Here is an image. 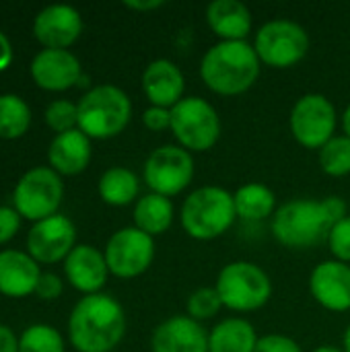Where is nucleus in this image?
I'll return each instance as SVG.
<instances>
[{
  "instance_id": "f257e3e1",
  "label": "nucleus",
  "mask_w": 350,
  "mask_h": 352,
  "mask_svg": "<svg viewBox=\"0 0 350 352\" xmlns=\"http://www.w3.org/2000/svg\"><path fill=\"white\" fill-rule=\"evenodd\" d=\"M347 214V202L340 196L324 200L297 198L276 208L270 231L274 239L291 250H309L328 239L330 229Z\"/></svg>"
},
{
  "instance_id": "f03ea898",
  "label": "nucleus",
  "mask_w": 350,
  "mask_h": 352,
  "mask_svg": "<svg viewBox=\"0 0 350 352\" xmlns=\"http://www.w3.org/2000/svg\"><path fill=\"white\" fill-rule=\"evenodd\" d=\"M124 307L105 293L85 295L68 318L70 344L78 352H111L124 340Z\"/></svg>"
},
{
  "instance_id": "7ed1b4c3",
  "label": "nucleus",
  "mask_w": 350,
  "mask_h": 352,
  "mask_svg": "<svg viewBox=\"0 0 350 352\" xmlns=\"http://www.w3.org/2000/svg\"><path fill=\"white\" fill-rule=\"evenodd\" d=\"M262 62L250 41H217L200 60V78L217 95L250 91L260 78Z\"/></svg>"
},
{
  "instance_id": "20e7f679",
  "label": "nucleus",
  "mask_w": 350,
  "mask_h": 352,
  "mask_svg": "<svg viewBox=\"0 0 350 352\" xmlns=\"http://www.w3.org/2000/svg\"><path fill=\"white\" fill-rule=\"evenodd\" d=\"M179 221L192 239L212 241L237 221L233 194L221 186H200L184 198Z\"/></svg>"
},
{
  "instance_id": "39448f33",
  "label": "nucleus",
  "mask_w": 350,
  "mask_h": 352,
  "mask_svg": "<svg viewBox=\"0 0 350 352\" xmlns=\"http://www.w3.org/2000/svg\"><path fill=\"white\" fill-rule=\"evenodd\" d=\"M130 118L132 101L116 85H97L78 101V130L89 138H113L126 130Z\"/></svg>"
},
{
  "instance_id": "423d86ee",
  "label": "nucleus",
  "mask_w": 350,
  "mask_h": 352,
  "mask_svg": "<svg viewBox=\"0 0 350 352\" xmlns=\"http://www.w3.org/2000/svg\"><path fill=\"white\" fill-rule=\"evenodd\" d=\"M215 289L223 307L237 314L258 311L272 297V280L268 272L248 260L225 264L217 276Z\"/></svg>"
},
{
  "instance_id": "0eeeda50",
  "label": "nucleus",
  "mask_w": 350,
  "mask_h": 352,
  "mask_svg": "<svg viewBox=\"0 0 350 352\" xmlns=\"http://www.w3.org/2000/svg\"><path fill=\"white\" fill-rule=\"evenodd\" d=\"M171 134L190 153H206L221 138V116L217 107L196 95L184 97L171 109Z\"/></svg>"
},
{
  "instance_id": "6e6552de",
  "label": "nucleus",
  "mask_w": 350,
  "mask_h": 352,
  "mask_svg": "<svg viewBox=\"0 0 350 352\" xmlns=\"http://www.w3.org/2000/svg\"><path fill=\"white\" fill-rule=\"evenodd\" d=\"M309 33L291 19L266 21L254 35V50L270 68H293L309 52Z\"/></svg>"
},
{
  "instance_id": "1a4fd4ad",
  "label": "nucleus",
  "mask_w": 350,
  "mask_h": 352,
  "mask_svg": "<svg viewBox=\"0 0 350 352\" xmlns=\"http://www.w3.org/2000/svg\"><path fill=\"white\" fill-rule=\"evenodd\" d=\"M336 126L338 111L334 103L322 93H305L291 107V134L301 146L309 151H320L326 142H330L336 136Z\"/></svg>"
},
{
  "instance_id": "9d476101",
  "label": "nucleus",
  "mask_w": 350,
  "mask_h": 352,
  "mask_svg": "<svg viewBox=\"0 0 350 352\" xmlns=\"http://www.w3.org/2000/svg\"><path fill=\"white\" fill-rule=\"evenodd\" d=\"M194 173V157L179 144H163L155 148L142 167V179L149 190L165 198L182 194L192 184Z\"/></svg>"
},
{
  "instance_id": "9b49d317",
  "label": "nucleus",
  "mask_w": 350,
  "mask_h": 352,
  "mask_svg": "<svg viewBox=\"0 0 350 352\" xmlns=\"http://www.w3.org/2000/svg\"><path fill=\"white\" fill-rule=\"evenodd\" d=\"M64 198V184L50 167H35L27 171L12 194L14 210L29 221H43L58 212Z\"/></svg>"
},
{
  "instance_id": "f8f14e48",
  "label": "nucleus",
  "mask_w": 350,
  "mask_h": 352,
  "mask_svg": "<svg viewBox=\"0 0 350 352\" xmlns=\"http://www.w3.org/2000/svg\"><path fill=\"white\" fill-rule=\"evenodd\" d=\"M103 256L109 274L124 280L136 278L144 274L155 260V237L136 227H124L109 237Z\"/></svg>"
},
{
  "instance_id": "ddd939ff",
  "label": "nucleus",
  "mask_w": 350,
  "mask_h": 352,
  "mask_svg": "<svg viewBox=\"0 0 350 352\" xmlns=\"http://www.w3.org/2000/svg\"><path fill=\"white\" fill-rule=\"evenodd\" d=\"M76 248V227L68 217L54 214L35 223L27 235V252L37 264L66 260Z\"/></svg>"
},
{
  "instance_id": "4468645a",
  "label": "nucleus",
  "mask_w": 350,
  "mask_h": 352,
  "mask_svg": "<svg viewBox=\"0 0 350 352\" xmlns=\"http://www.w3.org/2000/svg\"><path fill=\"white\" fill-rule=\"evenodd\" d=\"M83 31V16L74 6L52 4L39 10L33 21L35 39L45 50H66L70 47Z\"/></svg>"
},
{
  "instance_id": "2eb2a0df",
  "label": "nucleus",
  "mask_w": 350,
  "mask_h": 352,
  "mask_svg": "<svg viewBox=\"0 0 350 352\" xmlns=\"http://www.w3.org/2000/svg\"><path fill=\"white\" fill-rule=\"evenodd\" d=\"M309 293L328 311H349L350 264L338 262L334 258L320 262L309 274Z\"/></svg>"
},
{
  "instance_id": "dca6fc26",
  "label": "nucleus",
  "mask_w": 350,
  "mask_h": 352,
  "mask_svg": "<svg viewBox=\"0 0 350 352\" xmlns=\"http://www.w3.org/2000/svg\"><path fill=\"white\" fill-rule=\"evenodd\" d=\"M153 352H208V332L190 316H173L151 334Z\"/></svg>"
},
{
  "instance_id": "f3484780",
  "label": "nucleus",
  "mask_w": 350,
  "mask_h": 352,
  "mask_svg": "<svg viewBox=\"0 0 350 352\" xmlns=\"http://www.w3.org/2000/svg\"><path fill=\"white\" fill-rule=\"evenodd\" d=\"M31 76L39 89L66 91L80 82L78 58L68 50H41L31 62Z\"/></svg>"
},
{
  "instance_id": "a211bd4d",
  "label": "nucleus",
  "mask_w": 350,
  "mask_h": 352,
  "mask_svg": "<svg viewBox=\"0 0 350 352\" xmlns=\"http://www.w3.org/2000/svg\"><path fill=\"white\" fill-rule=\"evenodd\" d=\"M142 91L151 105L173 109L186 97V76L173 60L157 58L142 72Z\"/></svg>"
},
{
  "instance_id": "6ab92c4d",
  "label": "nucleus",
  "mask_w": 350,
  "mask_h": 352,
  "mask_svg": "<svg viewBox=\"0 0 350 352\" xmlns=\"http://www.w3.org/2000/svg\"><path fill=\"white\" fill-rule=\"evenodd\" d=\"M64 274L76 291L95 295L105 287L109 268L105 256L97 248L83 243L76 245L64 260Z\"/></svg>"
},
{
  "instance_id": "aec40b11",
  "label": "nucleus",
  "mask_w": 350,
  "mask_h": 352,
  "mask_svg": "<svg viewBox=\"0 0 350 352\" xmlns=\"http://www.w3.org/2000/svg\"><path fill=\"white\" fill-rule=\"evenodd\" d=\"M206 23L219 41H248L254 16L241 0H212L206 6Z\"/></svg>"
},
{
  "instance_id": "412c9836",
  "label": "nucleus",
  "mask_w": 350,
  "mask_h": 352,
  "mask_svg": "<svg viewBox=\"0 0 350 352\" xmlns=\"http://www.w3.org/2000/svg\"><path fill=\"white\" fill-rule=\"evenodd\" d=\"M39 276L41 270L29 254L17 250L0 252V295L12 299L27 297L35 293Z\"/></svg>"
},
{
  "instance_id": "4be33fe9",
  "label": "nucleus",
  "mask_w": 350,
  "mask_h": 352,
  "mask_svg": "<svg viewBox=\"0 0 350 352\" xmlns=\"http://www.w3.org/2000/svg\"><path fill=\"white\" fill-rule=\"evenodd\" d=\"M91 138L76 130L56 134L47 148V159L58 175H78L91 163Z\"/></svg>"
},
{
  "instance_id": "5701e85b",
  "label": "nucleus",
  "mask_w": 350,
  "mask_h": 352,
  "mask_svg": "<svg viewBox=\"0 0 350 352\" xmlns=\"http://www.w3.org/2000/svg\"><path fill=\"white\" fill-rule=\"evenodd\" d=\"M260 336L243 318L221 320L208 332V352H256Z\"/></svg>"
},
{
  "instance_id": "b1692460",
  "label": "nucleus",
  "mask_w": 350,
  "mask_h": 352,
  "mask_svg": "<svg viewBox=\"0 0 350 352\" xmlns=\"http://www.w3.org/2000/svg\"><path fill=\"white\" fill-rule=\"evenodd\" d=\"M173 219H175V208L171 198L149 192L142 198H138L134 204V227L151 237L169 231Z\"/></svg>"
},
{
  "instance_id": "393cba45",
  "label": "nucleus",
  "mask_w": 350,
  "mask_h": 352,
  "mask_svg": "<svg viewBox=\"0 0 350 352\" xmlns=\"http://www.w3.org/2000/svg\"><path fill=\"white\" fill-rule=\"evenodd\" d=\"M233 202H235L237 219H243L250 223L272 219L276 212L274 192L260 182H250V184L239 186L233 194Z\"/></svg>"
},
{
  "instance_id": "a878e982",
  "label": "nucleus",
  "mask_w": 350,
  "mask_h": 352,
  "mask_svg": "<svg viewBox=\"0 0 350 352\" xmlns=\"http://www.w3.org/2000/svg\"><path fill=\"white\" fill-rule=\"evenodd\" d=\"M99 196L109 206H128L138 198L140 179L128 167H109L99 177Z\"/></svg>"
},
{
  "instance_id": "bb28decb",
  "label": "nucleus",
  "mask_w": 350,
  "mask_h": 352,
  "mask_svg": "<svg viewBox=\"0 0 350 352\" xmlns=\"http://www.w3.org/2000/svg\"><path fill=\"white\" fill-rule=\"evenodd\" d=\"M31 126V109L19 95H0V138H21Z\"/></svg>"
},
{
  "instance_id": "cd10ccee",
  "label": "nucleus",
  "mask_w": 350,
  "mask_h": 352,
  "mask_svg": "<svg viewBox=\"0 0 350 352\" xmlns=\"http://www.w3.org/2000/svg\"><path fill=\"white\" fill-rule=\"evenodd\" d=\"M320 167L330 177H344L350 173V138L334 136L318 151Z\"/></svg>"
},
{
  "instance_id": "c85d7f7f",
  "label": "nucleus",
  "mask_w": 350,
  "mask_h": 352,
  "mask_svg": "<svg viewBox=\"0 0 350 352\" xmlns=\"http://www.w3.org/2000/svg\"><path fill=\"white\" fill-rule=\"evenodd\" d=\"M19 352H64V340L56 328L35 324L19 338Z\"/></svg>"
},
{
  "instance_id": "c756f323",
  "label": "nucleus",
  "mask_w": 350,
  "mask_h": 352,
  "mask_svg": "<svg viewBox=\"0 0 350 352\" xmlns=\"http://www.w3.org/2000/svg\"><path fill=\"white\" fill-rule=\"evenodd\" d=\"M186 309H188V316L192 320L202 324L204 320L217 318V314L223 309V301H221L215 287H200V289L190 293Z\"/></svg>"
},
{
  "instance_id": "7c9ffc66",
  "label": "nucleus",
  "mask_w": 350,
  "mask_h": 352,
  "mask_svg": "<svg viewBox=\"0 0 350 352\" xmlns=\"http://www.w3.org/2000/svg\"><path fill=\"white\" fill-rule=\"evenodd\" d=\"M45 124L58 134L76 130L78 128V105H74L72 101H66V99L52 101L45 109Z\"/></svg>"
},
{
  "instance_id": "2f4dec72",
  "label": "nucleus",
  "mask_w": 350,
  "mask_h": 352,
  "mask_svg": "<svg viewBox=\"0 0 350 352\" xmlns=\"http://www.w3.org/2000/svg\"><path fill=\"white\" fill-rule=\"evenodd\" d=\"M328 250L334 260L350 264V214L338 221L328 233Z\"/></svg>"
},
{
  "instance_id": "473e14b6",
  "label": "nucleus",
  "mask_w": 350,
  "mask_h": 352,
  "mask_svg": "<svg viewBox=\"0 0 350 352\" xmlns=\"http://www.w3.org/2000/svg\"><path fill=\"white\" fill-rule=\"evenodd\" d=\"M256 352H303L297 340L285 334H266L260 336Z\"/></svg>"
},
{
  "instance_id": "72a5a7b5",
  "label": "nucleus",
  "mask_w": 350,
  "mask_h": 352,
  "mask_svg": "<svg viewBox=\"0 0 350 352\" xmlns=\"http://www.w3.org/2000/svg\"><path fill=\"white\" fill-rule=\"evenodd\" d=\"M142 124L146 130L151 132H165L171 130V109L167 107H157V105H149L142 111Z\"/></svg>"
},
{
  "instance_id": "f704fd0d",
  "label": "nucleus",
  "mask_w": 350,
  "mask_h": 352,
  "mask_svg": "<svg viewBox=\"0 0 350 352\" xmlns=\"http://www.w3.org/2000/svg\"><path fill=\"white\" fill-rule=\"evenodd\" d=\"M35 295L43 301H54L62 295V280L60 276L52 274V272H41L39 283L35 287Z\"/></svg>"
},
{
  "instance_id": "c9c22d12",
  "label": "nucleus",
  "mask_w": 350,
  "mask_h": 352,
  "mask_svg": "<svg viewBox=\"0 0 350 352\" xmlns=\"http://www.w3.org/2000/svg\"><path fill=\"white\" fill-rule=\"evenodd\" d=\"M21 227V214L14 208L0 206V243L10 241Z\"/></svg>"
},
{
  "instance_id": "e433bc0d",
  "label": "nucleus",
  "mask_w": 350,
  "mask_h": 352,
  "mask_svg": "<svg viewBox=\"0 0 350 352\" xmlns=\"http://www.w3.org/2000/svg\"><path fill=\"white\" fill-rule=\"evenodd\" d=\"M0 352H19V340L12 330L0 324Z\"/></svg>"
},
{
  "instance_id": "4c0bfd02",
  "label": "nucleus",
  "mask_w": 350,
  "mask_h": 352,
  "mask_svg": "<svg viewBox=\"0 0 350 352\" xmlns=\"http://www.w3.org/2000/svg\"><path fill=\"white\" fill-rule=\"evenodd\" d=\"M124 6L130 10H136V12H146V10H157V8L165 6V2L163 0H126Z\"/></svg>"
},
{
  "instance_id": "58836bf2",
  "label": "nucleus",
  "mask_w": 350,
  "mask_h": 352,
  "mask_svg": "<svg viewBox=\"0 0 350 352\" xmlns=\"http://www.w3.org/2000/svg\"><path fill=\"white\" fill-rule=\"evenodd\" d=\"M12 62V45L8 41V37L0 31V72L6 70Z\"/></svg>"
},
{
  "instance_id": "ea45409f",
  "label": "nucleus",
  "mask_w": 350,
  "mask_h": 352,
  "mask_svg": "<svg viewBox=\"0 0 350 352\" xmlns=\"http://www.w3.org/2000/svg\"><path fill=\"white\" fill-rule=\"evenodd\" d=\"M342 130H344V136L350 138V103L349 107L344 109V113H342Z\"/></svg>"
},
{
  "instance_id": "a19ab883",
  "label": "nucleus",
  "mask_w": 350,
  "mask_h": 352,
  "mask_svg": "<svg viewBox=\"0 0 350 352\" xmlns=\"http://www.w3.org/2000/svg\"><path fill=\"white\" fill-rule=\"evenodd\" d=\"M342 351L350 352V326L344 330V336H342Z\"/></svg>"
},
{
  "instance_id": "79ce46f5",
  "label": "nucleus",
  "mask_w": 350,
  "mask_h": 352,
  "mask_svg": "<svg viewBox=\"0 0 350 352\" xmlns=\"http://www.w3.org/2000/svg\"><path fill=\"white\" fill-rule=\"evenodd\" d=\"M314 352H344L342 349H338V346H330V344H322L320 349H316Z\"/></svg>"
}]
</instances>
